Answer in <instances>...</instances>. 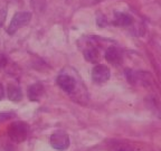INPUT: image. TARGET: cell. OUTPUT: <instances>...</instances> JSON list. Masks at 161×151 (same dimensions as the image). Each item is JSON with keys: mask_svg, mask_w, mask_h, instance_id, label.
<instances>
[{"mask_svg": "<svg viewBox=\"0 0 161 151\" xmlns=\"http://www.w3.org/2000/svg\"><path fill=\"white\" fill-rule=\"evenodd\" d=\"M6 64V59L3 57H0V67H3V66H5Z\"/></svg>", "mask_w": 161, "mask_h": 151, "instance_id": "5bb4252c", "label": "cell"}, {"mask_svg": "<svg viewBox=\"0 0 161 151\" xmlns=\"http://www.w3.org/2000/svg\"><path fill=\"white\" fill-rule=\"evenodd\" d=\"M105 58L108 63L116 65V64H120L122 62V54H121V52L118 48L112 46V47L108 48V50H106Z\"/></svg>", "mask_w": 161, "mask_h": 151, "instance_id": "8992f818", "label": "cell"}, {"mask_svg": "<svg viewBox=\"0 0 161 151\" xmlns=\"http://www.w3.org/2000/svg\"><path fill=\"white\" fill-rule=\"evenodd\" d=\"M3 96H5V88H3V83H0V101L3 100Z\"/></svg>", "mask_w": 161, "mask_h": 151, "instance_id": "7c38bea8", "label": "cell"}, {"mask_svg": "<svg viewBox=\"0 0 161 151\" xmlns=\"http://www.w3.org/2000/svg\"><path fill=\"white\" fill-rule=\"evenodd\" d=\"M28 134H29V126L26 122L23 121H18V122H14L8 129V136L15 142H23L27 139Z\"/></svg>", "mask_w": 161, "mask_h": 151, "instance_id": "6da1fadb", "label": "cell"}, {"mask_svg": "<svg viewBox=\"0 0 161 151\" xmlns=\"http://www.w3.org/2000/svg\"><path fill=\"white\" fill-rule=\"evenodd\" d=\"M8 98L13 102H19L23 98V92L20 90L19 86L14 85V84H9L8 85Z\"/></svg>", "mask_w": 161, "mask_h": 151, "instance_id": "52a82bcc", "label": "cell"}, {"mask_svg": "<svg viewBox=\"0 0 161 151\" xmlns=\"http://www.w3.org/2000/svg\"><path fill=\"white\" fill-rule=\"evenodd\" d=\"M132 23V18L129 15L123 13H116L115 14V19H114V24L120 27H124V26H129Z\"/></svg>", "mask_w": 161, "mask_h": 151, "instance_id": "30bf717a", "label": "cell"}, {"mask_svg": "<svg viewBox=\"0 0 161 151\" xmlns=\"http://www.w3.org/2000/svg\"><path fill=\"white\" fill-rule=\"evenodd\" d=\"M11 116H13L11 113H0V122L8 120V119H10Z\"/></svg>", "mask_w": 161, "mask_h": 151, "instance_id": "8fae6325", "label": "cell"}, {"mask_svg": "<svg viewBox=\"0 0 161 151\" xmlns=\"http://www.w3.org/2000/svg\"><path fill=\"white\" fill-rule=\"evenodd\" d=\"M30 19H31V14L30 13H17L14 16L13 20H11V23L8 27V33L10 35L15 34L18 29L27 25L30 21Z\"/></svg>", "mask_w": 161, "mask_h": 151, "instance_id": "3957f363", "label": "cell"}, {"mask_svg": "<svg viewBox=\"0 0 161 151\" xmlns=\"http://www.w3.org/2000/svg\"><path fill=\"white\" fill-rule=\"evenodd\" d=\"M83 54L85 59L91 63H98V60H100V53L93 46H88L87 48H85Z\"/></svg>", "mask_w": 161, "mask_h": 151, "instance_id": "9c48e42d", "label": "cell"}, {"mask_svg": "<svg viewBox=\"0 0 161 151\" xmlns=\"http://www.w3.org/2000/svg\"><path fill=\"white\" fill-rule=\"evenodd\" d=\"M116 151H131L130 149H128L126 147H121V148H118Z\"/></svg>", "mask_w": 161, "mask_h": 151, "instance_id": "4fadbf2b", "label": "cell"}, {"mask_svg": "<svg viewBox=\"0 0 161 151\" xmlns=\"http://www.w3.org/2000/svg\"><path fill=\"white\" fill-rule=\"evenodd\" d=\"M110 68L103 64H98L92 70V80L96 84H103L110 78Z\"/></svg>", "mask_w": 161, "mask_h": 151, "instance_id": "277c9868", "label": "cell"}, {"mask_svg": "<svg viewBox=\"0 0 161 151\" xmlns=\"http://www.w3.org/2000/svg\"><path fill=\"white\" fill-rule=\"evenodd\" d=\"M44 93V86L40 83L33 84L28 88V96L31 101H37Z\"/></svg>", "mask_w": 161, "mask_h": 151, "instance_id": "ba28073f", "label": "cell"}, {"mask_svg": "<svg viewBox=\"0 0 161 151\" xmlns=\"http://www.w3.org/2000/svg\"><path fill=\"white\" fill-rule=\"evenodd\" d=\"M57 84L67 93H72L76 87V81L68 74H60L57 77Z\"/></svg>", "mask_w": 161, "mask_h": 151, "instance_id": "5b68a950", "label": "cell"}, {"mask_svg": "<svg viewBox=\"0 0 161 151\" xmlns=\"http://www.w3.org/2000/svg\"><path fill=\"white\" fill-rule=\"evenodd\" d=\"M50 146L56 150L64 151L69 147V137L64 131H56L54 132L49 139Z\"/></svg>", "mask_w": 161, "mask_h": 151, "instance_id": "7a4b0ae2", "label": "cell"}]
</instances>
